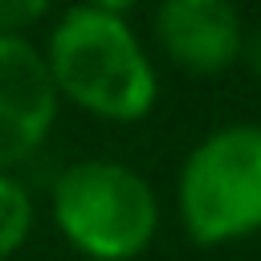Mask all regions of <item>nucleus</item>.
<instances>
[{"instance_id": "obj_1", "label": "nucleus", "mask_w": 261, "mask_h": 261, "mask_svg": "<svg viewBox=\"0 0 261 261\" xmlns=\"http://www.w3.org/2000/svg\"><path fill=\"white\" fill-rule=\"evenodd\" d=\"M45 65L57 98H69L98 118L135 122L155 106L159 94L155 65L126 24L122 4L69 8L49 33Z\"/></svg>"}, {"instance_id": "obj_2", "label": "nucleus", "mask_w": 261, "mask_h": 261, "mask_svg": "<svg viewBox=\"0 0 261 261\" xmlns=\"http://www.w3.org/2000/svg\"><path fill=\"white\" fill-rule=\"evenodd\" d=\"M53 220L61 237L94 261L139 257L159 224L151 184L114 159L69 163L53 184Z\"/></svg>"}, {"instance_id": "obj_3", "label": "nucleus", "mask_w": 261, "mask_h": 261, "mask_svg": "<svg viewBox=\"0 0 261 261\" xmlns=\"http://www.w3.org/2000/svg\"><path fill=\"white\" fill-rule=\"evenodd\" d=\"M179 216L196 245L261 232V126L232 122L204 135L179 167Z\"/></svg>"}, {"instance_id": "obj_4", "label": "nucleus", "mask_w": 261, "mask_h": 261, "mask_svg": "<svg viewBox=\"0 0 261 261\" xmlns=\"http://www.w3.org/2000/svg\"><path fill=\"white\" fill-rule=\"evenodd\" d=\"M57 118V86L24 37H0V171L29 159Z\"/></svg>"}, {"instance_id": "obj_5", "label": "nucleus", "mask_w": 261, "mask_h": 261, "mask_svg": "<svg viewBox=\"0 0 261 261\" xmlns=\"http://www.w3.org/2000/svg\"><path fill=\"white\" fill-rule=\"evenodd\" d=\"M155 37L163 53L188 73H220L245 49L241 12L224 0H167L155 12Z\"/></svg>"}, {"instance_id": "obj_6", "label": "nucleus", "mask_w": 261, "mask_h": 261, "mask_svg": "<svg viewBox=\"0 0 261 261\" xmlns=\"http://www.w3.org/2000/svg\"><path fill=\"white\" fill-rule=\"evenodd\" d=\"M29 228H33V200L8 171H0V261L24 245Z\"/></svg>"}, {"instance_id": "obj_7", "label": "nucleus", "mask_w": 261, "mask_h": 261, "mask_svg": "<svg viewBox=\"0 0 261 261\" xmlns=\"http://www.w3.org/2000/svg\"><path fill=\"white\" fill-rule=\"evenodd\" d=\"M41 16H45L41 0H0V37H20V29H29Z\"/></svg>"}]
</instances>
